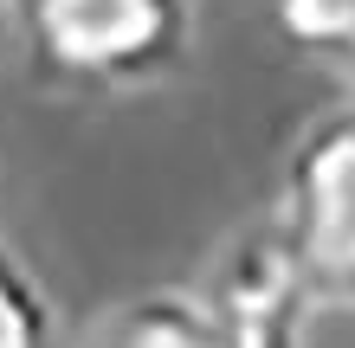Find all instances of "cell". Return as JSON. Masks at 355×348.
<instances>
[{
	"label": "cell",
	"mask_w": 355,
	"mask_h": 348,
	"mask_svg": "<svg viewBox=\"0 0 355 348\" xmlns=\"http://www.w3.org/2000/svg\"><path fill=\"white\" fill-rule=\"evenodd\" d=\"M19 46L52 84L142 91L187 58V0H13Z\"/></svg>",
	"instance_id": "1"
},
{
	"label": "cell",
	"mask_w": 355,
	"mask_h": 348,
	"mask_svg": "<svg viewBox=\"0 0 355 348\" xmlns=\"http://www.w3.org/2000/svg\"><path fill=\"white\" fill-rule=\"evenodd\" d=\"M271 219L297 245L317 297L355 310V104H336L304 122Z\"/></svg>",
	"instance_id": "2"
},
{
	"label": "cell",
	"mask_w": 355,
	"mask_h": 348,
	"mask_svg": "<svg viewBox=\"0 0 355 348\" xmlns=\"http://www.w3.org/2000/svg\"><path fill=\"white\" fill-rule=\"evenodd\" d=\"M194 297L207 303V316L226 329L233 348H304L310 316L323 310L317 284H310L297 245L284 239L278 219L226 239Z\"/></svg>",
	"instance_id": "3"
},
{
	"label": "cell",
	"mask_w": 355,
	"mask_h": 348,
	"mask_svg": "<svg viewBox=\"0 0 355 348\" xmlns=\"http://www.w3.org/2000/svg\"><path fill=\"white\" fill-rule=\"evenodd\" d=\"M103 348H233V342H226V329L207 316L200 297H187V291H149V297H136V303L116 310Z\"/></svg>",
	"instance_id": "4"
},
{
	"label": "cell",
	"mask_w": 355,
	"mask_h": 348,
	"mask_svg": "<svg viewBox=\"0 0 355 348\" xmlns=\"http://www.w3.org/2000/svg\"><path fill=\"white\" fill-rule=\"evenodd\" d=\"M265 13L304 65L355 84V0H265Z\"/></svg>",
	"instance_id": "5"
},
{
	"label": "cell",
	"mask_w": 355,
	"mask_h": 348,
	"mask_svg": "<svg viewBox=\"0 0 355 348\" xmlns=\"http://www.w3.org/2000/svg\"><path fill=\"white\" fill-rule=\"evenodd\" d=\"M0 348H52V303L0 239Z\"/></svg>",
	"instance_id": "6"
}]
</instances>
